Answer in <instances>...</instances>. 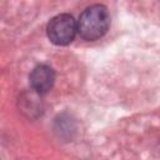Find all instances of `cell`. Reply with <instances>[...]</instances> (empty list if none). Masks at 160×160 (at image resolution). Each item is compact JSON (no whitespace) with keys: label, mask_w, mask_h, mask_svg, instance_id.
I'll list each match as a JSON object with an SVG mask.
<instances>
[{"label":"cell","mask_w":160,"mask_h":160,"mask_svg":"<svg viewBox=\"0 0 160 160\" xmlns=\"http://www.w3.org/2000/svg\"><path fill=\"white\" fill-rule=\"evenodd\" d=\"M110 25V15L108 8L101 4H95L86 8L79 16L78 32L80 38L88 41H94L104 36Z\"/></svg>","instance_id":"obj_1"},{"label":"cell","mask_w":160,"mask_h":160,"mask_svg":"<svg viewBox=\"0 0 160 160\" xmlns=\"http://www.w3.org/2000/svg\"><path fill=\"white\" fill-rule=\"evenodd\" d=\"M78 32V22L70 14H59L54 16L46 28L49 40L55 45L70 44Z\"/></svg>","instance_id":"obj_2"},{"label":"cell","mask_w":160,"mask_h":160,"mask_svg":"<svg viewBox=\"0 0 160 160\" xmlns=\"http://www.w3.org/2000/svg\"><path fill=\"white\" fill-rule=\"evenodd\" d=\"M54 81L55 72L48 65H39L30 74V85L38 94H45L51 90Z\"/></svg>","instance_id":"obj_3"}]
</instances>
